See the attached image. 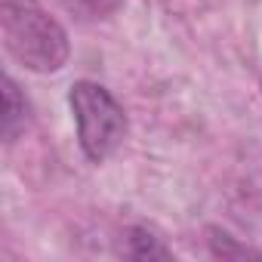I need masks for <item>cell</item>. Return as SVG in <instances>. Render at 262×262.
Masks as SVG:
<instances>
[{
  "label": "cell",
  "mask_w": 262,
  "mask_h": 262,
  "mask_svg": "<svg viewBox=\"0 0 262 262\" xmlns=\"http://www.w3.org/2000/svg\"><path fill=\"white\" fill-rule=\"evenodd\" d=\"M68 105L77 123V145L90 164H105L126 139V111L108 86L96 80L71 83Z\"/></svg>",
  "instance_id": "2"
},
{
  "label": "cell",
  "mask_w": 262,
  "mask_h": 262,
  "mask_svg": "<svg viewBox=\"0 0 262 262\" xmlns=\"http://www.w3.org/2000/svg\"><path fill=\"white\" fill-rule=\"evenodd\" d=\"M207 234H210V237H207V247H210V253H213L216 259H259V256H262V253H256L253 247L241 244L237 237H231V234L222 231V228H210Z\"/></svg>",
  "instance_id": "5"
},
{
  "label": "cell",
  "mask_w": 262,
  "mask_h": 262,
  "mask_svg": "<svg viewBox=\"0 0 262 262\" xmlns=\"http://www.w3.org/2000/svg\"><path fill=\"white\" fill-rule=\"evenodd\" d=\"M77 4H80L93 19H102V16H108V13H114V10H117L120 0H77Z\"/></svg>",
  "instance_id": "6"
},
{
  "label": "cell",
  "mask_w": 262,
  "mask_h": 262,
  "mask_svg": "<svg viewBox=\"0 0 262 262\" xmlns=\"http://www.w3.org/2000/svg\"><path fill=\"white\" fill-rule=\"evenodd\" d=\"M7 53L34 74L62 71L71 56L68 31L37 4V0H4L0 4Z\"/></svg>",
  "instance_id": "1"
},
{
  "label": "cell",
  "mask_w": 262,
  "mask_h": 262,
  "mask_svg": "<svg viewBox=\"0 0 262 262\" xmlns=\"http://www.w3.org/2000/svg\"><path fill=\"white\" fill-rule=\"evenodd\" d=\"M123 256L129 259H170L173 250L164 244V237H158L148 225H133L126 231V247Z\"/></svg>",
  "instance_id": "4"
},
{
  "label": "cell",
  "mask_w": 262,
  "mask_h": 262,
  "mask_svg": "<svg viewBox=\"0 0 262 262\" xmlns=\"http://www.w3.org/2000/svg\"><path fill=\"white\" fill-rule=\"evenodd\" d=\"M31 120V108L28 99L19 93L13 77H4V139L16 142L19 133H25V126Z\"/></svg>",
  "instance_id": "3"
}]
</instances>
